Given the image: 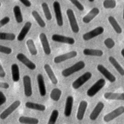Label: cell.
Masks as SVG:
<instances>
[{
    "label": "cell",
    "instance_id": "cell-1",
    "mask_svg": "<svg viewBox=\"0 0 124 124\" xmlns=\"http://www.w3.org/2000/svg\"><path fill=\"white\" fill-rule=\"evenodd\" d=\"M85 66L86 64L83 61H78L73 65L63 70L62 71V75L65 78L68 77L75 73L82 70L85 67Z\"/></svg>",
    "mask_w": 124,
    "mask_h": 124
},
{
    "label": "cell",
    "instance_id": "cell-2",
    "mask_svg": "<svg viewBox=\"0 0 124 124\" xmlns=\"http://www.w3.org/2000/svg\"><path fill=\"white\" fill-rule=\"evenodd\" d=\"M106 80L101 78L94 83L87 91V95L90 97H93L100 91L105 85Z\"/></svg>",
    "mask_w": 124,
    "mask_h": 124
},
{
    "label": "cell",
    "instance_id": "cell-3",
    "mask_svg": "<svg viewBox=\"0 0 124 124\" xmlns=\"http://www.w3.org/2000/svg\"><path fill=\"white\" fill-rule=\"evenodd\" d=\"M66 13L72 31L75 33H78L79 31V27L73 11L69 8L67 9Z\"/></svg>",
    "mask_w": 124,
    "mask_h": 124
},
{
    "label": "cell",
    "instance_id": "cell-4",
    "mask_svg": "<svg viewBox=\"0 0 124 124\" xmlns=\"http://www.w3.org/2000/svg\"><path fill=\"white\" fill-rule=\"evenodd\" d=\"M92 74L90 72H86L76 79L72 84L73 88L77 90L81 87L87 81H88L92 78Z\"/></svg>",
    "mask_w": 124,
    "mask_h": 124
},
{
    "label": "cell",
    "instance_id": "cell-5",
    "mask_svg": "<svg viewBox=\"0 0 124 124\" xmlns=\"http://www.w3.org/2000/svg\"><path fill=\"white\" fill-rule=\"evenodd\" d=\"M53 7L57 25L59 27L63 26V20L60 2L58 1H54L53 3Z\"/></svg>",
    "mask_w": 124,
    "mask_h": 124
},
{
    "label": "cell",
    "instance_id": "cell-6",
    "mask_svg": "<svg viewBox=\"0 0 124 124\" xmlns=\"http://www.w3.org/2000/svg\"><path fill=\"white\" fill-rule=\"evenodd\" d=\"M124 113V106H120L108 113L106 114L103 117V120L105 122L108 123L121 115Z\"/></svg>",
    "mask_w": 124,
    "mask_h": 124
},
{
    "label": "cell",
    "instance_id": "cell-7",
    "mask_svg": "<svg viewBox=\"0 0 124 124\" xmlns=\"http://www.w3.org/2000/svg\"><path fill=\"white\" fill-rule=\"evenodd\" d=\"M20 104L21 102L19 100H16L14 101L0 114V119L1 120L6 119L19 107Z\"/></svg>",
    "mask_w": 124,
    "mask_h": 124
},
{
    "label": "cell",
    "instance_id": "cell-8",
    "mask_svg": "<svg viewBox=\"0 0 124 124\" xmlns=\"http://www.w3.org/2000/svg\"><path fill=\"white\" fill-rule=\"evenodd\" d=\"M104 31V28L102 26H99L83 34L82 38L85 41H88L102 34Z\"/></svg>",
    "mask_w": 124,
    "mask_h": 124
},
{
    "label": "cell",
    "instance_id": "cell-9",
    "mask_svg": "<svg viewBox=\"0 0 124 124\" xmlns=\"http://www.w3.org/2000/svg\"><path fill=\"white\" fill-rule=\"evenodd\" d=\"M52 41L68 45H74L75 43V40L71 37H68L59 34H54L51 36Z\"/></svg>",
    "mask_w": 124,
    "mask_h": 124
},
{
    "label": "cell",
    "instance_id": "cell-10",
    "mask_svg": "<svg viewBox=\"0 0 124 124\" xmlns=\"http://www.w3.org/2000/svg\"><path fill=\"white\" fill-rule=\"evenodd\" d=\"M78 55V52L76 51L72 50L67 53L57 56L54 58L53 61L55 63H59L63 62L66 60L72 59L76 57Z\"/></svg>",
    "mask_w": 124,
    "mask_h": 124
},
{
    "label": "cell",
    "instance_id": "cell-11",
    "mask_svg": "<svg viewBox=\"0 0 124 124\" xmlns=\"http://www.w3.org/2000/svg\"><path fill=\"white\" fill-rule=\"evenodd\" d=\"M96 68L97 70L104 76V77L110 82H114L116 78L115 77L111 74L104 65L101 64H99L97 65Z\"/></svg>",
    "mask_w": 124,
    "mask_h": 124
},
{
    "label": "cell",
    "instance_id": "cell-12",
    "mask_svg": "<svg viewBox=\"0 0 124 124\" xmlns=\"http://www.w3.org/2000/svg\"><path fill=\"white\" fill-rule=\"evenodd\" d=\"M16 59L27 67L29 69L33 70L36 69V66L34 63L30 60L26 55L22 53H18L16 56Z\"/></svg>",
    "mask_w": 124,
    "mask_h": 124
},
{
    "label": "cell",
    "instance_id": "cell-13",
    "mask_svg": "<svg viewBox=\"0 0 124 124\" xmlns=\"http://www.w3.org/2000/svg\"><path fill=\"white\" fill-rule=\"evenodd\" d=\"M24 93L26 96L30 97L32 94L31 81V78L28 75H25L23 78Z\"/></svg>",
    "mask_w": 124,
    "mask_h": 124
},
{
    "label": "cell",
    "instance_id": "cell-14",
    "mask_svg": "<svg viewBox=\"0 0 124 124\" xmlns=\"http://www.w3.org/2000/svg\"><path fill=\"white\" fill-rule=\"evenodd\" d=\"M39 38L43 47L44 53L46 55H49L51 54V50L50 46L47 40L46 35L45 33H41L39 35Z\"/></svg>",
    "mask_w": 124,
    "mask_h": 124
},
{
    "label": "cell",
    "instance_id": "cell-15",
    "mask_svg": "<svg viewBox=\"0 0 124 124\" xmlns=\"http://www.w3.org/2000/svg\"><path fill=\"white\" fill-rule=\"evenodd\" d=\"M105 105L102 102H98L91 113L89 116L90 119L92 121L95 120L99 116V114L103 109Z\"/></svg>",
    "mask_w": 124,
    "mask_h": 124
},
{
    "label": "cell",
    "instance_id": "cell-16",
    "mask_svg": "<svg viewBox=\"0 0 124 124\" xmlns=\"http://www.w3.org/2000/svg\"><path fill=\"white\" fill-rule=\"evenodd\" d=\"M73 102V97L71 95H68L66 99L65 108L64 110V115L66 117H68L71 115Z\"/></svg>",
    "mask_w": 124,
    "mask_h": 124
},
{
    "label": "cell",
    "instance_id": "cell-17",
    "mask_svg": "<svg viewBox=\"0 0 124 124\" xmlns=\"http://www.w3.org/2000/svg\"><path fill=\"white\" fill-rule=\"evenodd\" d=\"M99 9L97 7H93L91 10L82 18V21L85 24L89 23L99 13Z\"/></svg>",
    "mask_w": 124,
    "mask_h": 124
},
{
    "label": "cell",
    "instance_id": "cell-18",
    "mask_svg": "<svg viewBox=\"0 0 124 124\" xmlns=\"http://www.w3.org/2000/svg\"><path fill=\"white\" fill-rule=\"evenodd\" d=\"M88 106V103L85 100H82L79 103L77 113V118L78 120H82L84 116Z\"/></svg>",
    "mask_w": 124,
    "mask_h": 124
},
{
    "label": "cell",
    "instance_id": "cell-19",
    "mask_svg": "<svg viewBox=\"0 0 124 124\" xmlns=\"http://www.w3.org/2000/svg\"><path fill=\"white\" fill-rule=\"evenodd\" d=\"M37 81L40 94L41 96H45L46 93V90L44 77L41 74L37 75Z\"/></svg>",
    "mask_w": 124,
    "mask_h": 124
},
{
    "label": "cell",
    "instance_id": "cell-20",
    "mask_svg": "<svg viewBox=\"0 0 124 124\" xmlns=\"http://www.w3.org/2000/svg\"><path fill=\"white\" fill-rule=\"evenodd\" d=\"M31 25L32 24L30 21H28L25 23L17 36V39L18 41H22L24 39L26 35L30 31L31 27Z\"/></svg>",
    "mask_w": 124,
    "mask_h": 124
},
{
    "label": "cell",
    "instance_id": "cell-21",
    "mask_svg": "<svg viewBox=\"0 0 124 124\" xmlns=\"http://www.w3.org/2000/svg\"><path fill=\"white\" fill-rule=\"evenodd\" d=\"M104 97L107 100L124 101V93L106 92L104 94Z\"/></svg>",
    "mask_w": 124,
    "mask_h": 124
},
{
    "label": "cell",
    "instance_id": "cell-22",
    "mask_svg": "<svg viewBox=\"0 0 124 124\" xmlns=\"http://www.w3.org/2000/svg\"><path fill=\"white\" fill-rule=\"evenodd\" d=\"M44 68L52 84L54 85L57 84L58 82V79L50 66L48 64L46 63L44 65Z\"/></svg>",
    "mask_w": 124,
    "mask_h": 124
},
{
    "label": "cell",
    "instance_id": "cell-23",
    "mask_svg": "<svg viewBox=\"0 0 124 124\" xmlns=\"http://www.w3.org/2000/svg\"><path fill=\"white\" fill-rule=\"evenodd\" d=\"M25 107L29 109L36 110L40 111H44L46 110V107L45 105L41 104L34 103L32 102H27L25 104Z\"/></svg>",
    "mask_w": 124,
    "mask_h": 124
},
{
    "label": "cell",
    "instance_id": "cell-24",
    "mask_svg": "<svg viewBox=\"0 0 124 124\" xmlns=\"http://www.w3.org/2000/svg\"><path fill=\"white\" fill-rule=\"evenodd\" d=\"M108 61L121 76H124V69L116 59L114 58V57L113 56H109L108 58Z\"/></svg>",
    "mask_w": 124,
    "mask_h": 124
},
{
    "label": "cell",
    "instance_id": "cell-25",
    "mask_svg": "<svg viewBox=\"0 0 124 124\" xmlns=\"http://www.w3.org/2000/svg\"><path fill=\"white\" fill-rule=\"evenodd\" d=\"M83 53L86 56L101 57L103 55V51L100 49L85 48L83 50Z\"/></svg>",
    "mask_w": 124,
    "mask_h": 124
},
{
    "label": "cell",
    "instance_id": "cell-26",
    "mask_svg": "<svg viewBox=\"0 0 124 124\" xmlns=\"http://www.w3.org/2000/svg\"><path fill=\"white\" fill-rule=\"evenodd\" d=\"M20 123L23 124H38L39 121L38 119L34 117L21 116L18 118Z\"/></svg>",
    "mask_w": 124,
    "mask_h": 124
},
{
    "label": "cell",
    "instance_id": "cell-27",
    "mask_svg": "<svg viewBox=\"0 0 124 124\" xmlns=\"http://www.w3.org/2000/svg\"><path fill=\"white\" fill-rule=\"evenodd\" d=\"M108 21L111 25L114 31L118 34H121L122 32V29L116 20V19L111 16L108 17Z\"/></svg>",
    "mask_w": 124,
    "mask_h": 124
},
{
    "label": "cell",
    "instance_id": "cell-28",
    "mask_svg": "<svg viewBox=\"0 0 124 124\" xmlns=\"http://www.w3.org/2000/svg\"><path fill=\"white\" fill-rule=\"evenodd\" d=\"M11 73L12 79L14 82H17L20 78L19 69L18 65L13 63L11 65Z\"/></svg>",
    "mask_w": 124,
    "mask_h": 124
},
{
    "label": "cell",
    "instance_id": "cell-29",
    "mask_svg": "<svg viewBox=\"0 0 124 124\" xmlns=\"http://www.w3.org/2000/svg\"><path fill=\"white\" fill-rule=\"evenodd\" d=\"M13 12L15 18L17 23H21L23 22V18L20 7L18 5H16L13 8Z\"/></svg>",
    "mask_w": 124,
    "mask_h": 124
},
{
    "label": "cell",
    "instance_id": "cell-30",
    "mask_svg": "<svg viewBox=\"0 0 124 124\" xmlns=\"http://www.w3.org/2000/svg\"><path fill=\"white\" fill-rule=\"evenodd\" d=\"M62 91L59 88H55L52 90L50 93L51 99L54 101H58L62 95Z\"/></svg>",
    "mask_w": 124,
    "mask_h": 124
},
{
    "label": "cell",
    "instance_id": "cell-31",
    "mask_svg": "<svg viewBox=\"0 0 124 124\" xmlns=\"http://www.w3.org/2000/svg\"><path fill=\"white\" fill-rule=\"evenodd\" d=\"M26 44L29 49V50L30 51V53H31V55L33 56H35L37 54L38 51L35 46L34 41L32 39H28L26 42Z\"/></svg>",
    "mask_w": 124,
    "mask_h": 124
},
{
    "label": "cell",
    "instance_id": "cell-32",
    "mask_svg": "<svg viewBox=\"0 0 124 124\" xmlns=\"http://www.w3.org/2000/svg\"><path fill=\"white\" fill-rule=\"evenodd\" d=\"M32 16H33V18L35 19V20L36 21L38 24L39 25L40 27L41 28H45L46 26V23L44 21V20L42 19V18L41 17L39 13L35 10H33L31 12Z\"/></svg>",
    "mask_w": 124,
    "mask_h": 124
},
{
    "label": "cell",
    "instance_id": "cell-33",
    "mask_svg": "<svg viewBox=\"0 0 124 124\" xmlns=\"http://www.w3.org/2000/svg\"><path fill=\"white\" fill-rule=\"evenodd\" d=\"M41 6L46 18L48 21L51 20L52 19V17L47 4L46 2H43L41 4Z\"/></svg>",
    "mask_w": 124,
    "mask_h": 124
},
{
    "label": "cell",
    "instance_id": "cell-34",
    "mask_svg": "<svg viewBox=\"0 0 124 124\" xmlns=\"http://www.w3.org/2000/svg\"><path fill=\"white\" fill-rule=\"evenodd\" d=\"M16 38V35L13 33L0 32V40L13 41Z\"/></svg>",
    "mask_w": 124,
    "mask_h": 124
},
{
    "label": "cell",
    "instance_id": "cell-35",
    "mask_svg": "<svg viewBox=\"0 0 124 124\" xmlns=\"http://www.w3.org/2000/svg\"><path fill=\"white\" fill-rule=\"evenodd\" d=\"M59 114V111L57 109L52 110L49 117L47 124H55Z\"/></svg>",
    "mask_w": 124,
    "mask_h": 124
},
{
    "label": "cell",
    "instance_id": "cell-36",
    "mask_svg": "<svg viewBox=\"0 0 124 124\" xmlns=\"http://www.w3.org/2000/svg\"><path fill=\"white\" fill-rule=\"evenodd\" d=\"M116 4V1L114 0H105L103 2V7L106 9H113Z\"/></svg>",
    "mask_w": 124,
    "mask_h": 124
},
{
    "label": "cell",
    "instance_id": "cell-37",
    "mask_svg": "<svg viewBox=\"0 0 124 124\" xmlns=\"http://www.w3.org/2000/svg\"><path fill=\"white\" fill-rule=\"evenodd\" d=\"M104 45H105V46L109 49H111V48H113L115 45V41L113 40V39H112L111 38H106L104 40Z\"/></svg>",
    "mask_w": 124,
    "mask_h": 124
},
{
    "label": "cell",
    "instance_id": "cell-38",
    "mask_svg": "<svg viewBox=\"0 0 124 124\" xmlns=\"http://www.w3.org/2000/svg\"><path fill=\"white\" fill-rule=\"evenodd\" d=\"M70 1L77 7V8L80 11H83L84 10L83 5L78 0H70Z\"/></svg>",
    "mask_w": 124,
    "mask_h": 124
},
{
    "label": "cell",
    "instance_id": "cell-39",
    "mask_svg": "<svg viewBox=\"0 0 124 124\" xmlns=\"http://www.w3.org/2000/svg\"><path fill=\"white\" fill-rule=\"evenodd\" d=\"M12 52V49L8 46L0 45V52L6 54H10Z\"/></svg>",
    "mask_w": 124,
    "mask_h": 124
},
{
    "label": "cell",
    "instance_id": "cell-40",
    "mask_svg": "<svg viewBox=\"0 0 124 124\" xmlns=\"http://www.w3.org/2000/svg\"><path fill=\"white\" fill-rule=\"evenodd\" d=\"M10 20V18L9 16H5L0 20V29L8 23Z\"/></svg>",
    "mask_w": 124,
    "mask_h": 124
},
{
    "label": "cell",
    "instance_id": "cell-41",
    "mask_svg": "<svg viewBox=\"0 0 124 124\" xmlns=\"http://www.w3.org/2000/svg\"><path fill=\"white\" fill-rule=\"evenodd\" d=\"M7 100V98L4 93L0 91V106H2L3 104H4Z\"/></svg>",
    "mask_w": 124,
    "mask_h": 124
},
{
    "label": "cell",
    "instance_id": "cell-42",
    "mask_svg": "<svg viewBox=\"0 0 124 124\" xmlns=\"http://www.w3.org/2000/svg\"><path fill=\"white\" fill-rule=\"evenodd\" d=\"M20 1L27 7H30L31 5V2L28 0H20Z\"/></svg>",
    "mask_w": 124,
    "mask_h": 124
},
{
    "label": "cell",
    "instance_id": "cell-43",
    "mask_svg": "<svg viewBox=\"0 0 124 124\" xmlns=\"http://www.w3.org/2000/svg\"><path fill=\"white\" fill-rule=\"evenodd\" d=\"M9 84L7 82H0V88H3L4 89H7L9 88Z\"/></svg>",
    "mask_w": 124,
    "mask_h": 124
},
{
    "label": "cell",
    "instance_id": "cell-44",
    "mask_svg": "<svg viewBox=\"0 0 124 124\" xmlns=\"http://www.w3.org/2000/svg\"><path fill=\"white\" fill-rule=\"evenodd\" d=\"M5 76H6V73L0 62V77L3 78H4Z\"/></svg>",
    "mask_w": 124,
    "mask_h": 124
},
{
    "label": "cell",
    "instance_id": "cell-45",
    "mask_svg": "<svg viewBox=\"0 0 124 124\" xmlns=\"http://www.w3.org/2000/svg\"><path fill=\"white\" fill-rule=\"evenodd\" d=\"M121 55H122V56L124 57V48H123L122 50H121Z\"/></svg>",
    "mask_w": 124,
    "mask_h": 124
},
{
    "label": "cell",
    "instance_id": "cell-46",
    "mask_svg": "<svg viewBox=\"0 0 124 124\" xmlns=\"http://www.w3.org/2000/svg\"><path fill=\"white\" fill-rule=\"evenodd\" d=\"M123 18L124 20V10H123Z\"/></svg>",
    "mask_w": 124,
    "mask_h": 124
},
{
    "label": "cell",
    "instance_id": "cell-47",
    "mask_svg": "<svg viewBox=\"0 0 124 124\" xmlns=\"http://www.w3.org/2000/svg\"><path fill=\"white\" fill-rule=\"evenodd\" d=\"M89 1H90V2H93L94 0H89Z\"/></svg>",
    "mask_w": 124,
    "mask_h": 124
},
{
    "label": "cell",
    "instance_id": "cell-48",
    "mask_svg": "<svg viewBox=\"0 0 124 124\" xmlns=\"http://www.w3.org/2000/svg\"><path fill=\"white\" fill-rule=\"evenodd\" d=\"M1 6V3H0V7Z\"/></svg>",
    "mask_w": 124,
    "mask_h": 124
}]
</instances>
